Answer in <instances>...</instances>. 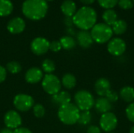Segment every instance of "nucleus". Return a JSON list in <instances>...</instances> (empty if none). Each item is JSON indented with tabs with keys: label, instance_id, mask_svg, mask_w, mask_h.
Segmentation results:
<instances>
[{
	"label": "nucleus",
	"instance_id": "1",
	"mask_svg": "<svg viewBox=\"0 0 134 133\" xmlns=\"http://www.w3.org/2000/svg\"><path fill=\"white\" fill-rule=\"evenodd\" d=\"M74 24L81 31H88L96 24L97 14L95 9L90 6H82L72 16Z\"/></svg>",
	"mask_w": 134,
	"mask_h": 133
},
{
	"label": "nucleus",
	"instance_id": "2",
	"mask_svg": "<svg viewBox=\"0 0 134 133\" xmlns=\"http://www.w3.org/2000/svg\"><path fill=\"white\" fill-rule=\"evenodd\" d=\"M48 11L46 0H25L22 5L23 14L30 20H39L44 18Z\"/></svg>",
	"mask_w": 134,
	"mask_h": 133
},
{
	"label": "nucleus",
	"instance_id": "3",
	"mask_svg": "<svg viewBox=\"0 0 134 133\" xmlns=\"http://www.w3.org/2000/svg\"><path fill=\"white\" fill-rule=\"evenodd\" d=\"M80 111L75 103H69L60 106L58 110V118L64 125H72L78 122Z\"/></svg>",
	"mask_w": 134,
	"mask_h": 133
},
{
	"label": "nucleus",
	"instance_id": "4",
	"mask_svg": "<svg viewBox=\"0 0 134 133\" xmlns=\"http://www.w3.org/2000/svg\"><path fill=\"white\" fill-rule=\"evenodd\" d=\"M90 34L93 39V42L98 44L108 42L113 36L111 27L104 23L96 24L92 27Z\"/></svg>",
	"mask_w": 134,
	"mask_h": 133
},
{
	"label": "nucleus",
	"instance_id": "5",
	"mask_svg": "<svg viewBox=\"0 0 134 133\" xmlns=\"http://www.w3.org/2000/svg\"><path fill=\"white\" fill-rule=\"evenodd\" d=\"M75 104L81 111H86L91 110L94 107L95 99L91 92L87 90H79L74 96Z\"/></svg>",
	"mask_w": 134,
	"mask_h": 133
},
{
	"label": "nucleus",
	"instance_id": "6",
	"mask_svg": "<svg viewBox=\"0 0 134 133\" xmlns=\"http://www.w3.org/2000/svg\"><path fill=\"white\" fill-rule=\"evenodd\" d=\"M61 82L53 74H46L42 81V86L44 91L49 95L53 96L59 92L61 89Z\"/></svg>",
	"mask_w": 134,
	"mask_h": 133
},
{
	"label": "nucleus",
	"instance_id": "7",
	"mask_svg": "<svg viewBox=\"0 0 134 133\" xmlns=\"http://www.w3.org/2000/svg\"><path fill=\"white\" fill-rule=\"evenodd\" d=\"M100 126L104 132H111L118 126V118L112 112L103 114L100 119Z\"/></svg>",
	"mask_w": 134,
	"mask_h": 133
},
{
	"label": "nucleus",
	"instance_id": "8",
	"mask_svg": "<svg viewBox=\"0 0 134 133\" xmlns=\"http://www.w3.org/2000/svg\"><path fill=\"white\" fill-rule=\"evenodd\" d=\"M13 105L17 111L25 112L33 107L34 99L27 94H17L13 99Z\"/></svg>",
	"mask_w": 134,
	"mask_h": 133
},
{
	"label": "nucleus",
	"instance_id": "9",
	"mask_svg": "<svg viewBox=\"0 0 134 133\" xmlns=\"http://www.w3.org/2000/svg\"><path fill=\"white\" fill-rule=\"evenodd\" d=\"M107 49L111 55L114 56H120L126 52V44L122 38H114L108 42Z\"/></svg>",
	"mask_w": 134,
	"mask_h": 133
},
{
	"label": "nucleus",
	"instance_id": "10",
	"mask_svg": "<svg viewBox=\"0 0 134 133\" xmlns=\"http://www.w3.org/2000/svg\"><path fill=\"white\" fill-rule=\"evenodd\" d=\"M31 49L32 53L37 56H41L48 52L49 49V42L42 37L34 38L31 43Z\"/></svg>",
	"mask_w": 134,
	"mask_h": 133
},
{
	"label": "nucleus",
	"instance_id": "11",
	"mask_svg": "<svg viewBox=\"0 0 134 133\" xmlns=\"http://www.w3.org/2000/svg\"><path fill=\"white\" fill-rule=\"evenodd\" d=\"M4 123L6 128L10 129H16L22 124L20 115L15 111H9L4 116Z\"/></svg>",
	"mask_w": 134,
	"mask_h": 133
},
{
	"label": "nucleus",
	"instance_id": "12",
	"mask_svg": "<svg viewBox=\"0 0 134 133\" xmlns=\"http://www.w3.org/2000/svg\"><path fill=\"white\" fill-rule=\"evenodd\" d=\"M94 89L96 93L100 97H104L108 93V92L111 90L110 81L105 78H100L95 82Z\"/></svg>",
	"mask_w": 134,
	"mask_h": 133
},
{
	"label": "nucleus",
	"instance_id": "13",
	"mask_svg": "<svg viewBox=\"0 0 134 133\" xmlns=\"http://www.w3.org/2000/svg\"><path fill=\"white\" fill-rule=\"evenodd\" d=\"M25 29V22L20 17H14L11 19L7 24V30L11 34H20Z\"/></svg>",
	"mask_w": 134,
	"mask_h": 133
},
{
	"label": "nucleus",
	"instance_id": "14",
	"mask_svg": "<svg viewBox=\"0 0 134 133\" xmlns=\"http://www.w3.org/2000/svg\"><path fill=\"white\" fill-rule=\"evenodd\" d=\"M43 71L38 67L29 68L25 74V80L30 84H36L43 78Z\"/></svg>",
	"mask_w": 134,
	"mask_h": 133
},
{
	"label": "nucleus",
	"instance_id": "15",
	"mask_svg": "<svg viewBox=\"0 0 134 133\" xmlns=\"http://www.w3.org/2000/svg\"><path fill=\"white\" fill-rule=\"evenodd\" d=\"M76 38L79 45L84 49L90 48L93 43V39L91 36V34L88 31H79L76 35Z\"/></svg>",
	"mask_w": 134,
	"mask_h": 133
},
{
	"label": "nucleus",
	"instance_id": "16",
	"mask_svg": "<svg viewBox=\"0 0 134 133\" xmlns=\"http://www.w3.org/2000/svg\"><path fill=\"white\" fill-rule=\"evenodd\" d=\"M94 107L98 113L103 114L108 112H111L113 106L112 103H110L105 97H99L95 100Z\"/></svg>",
	"mask_w": 134,
	"mask_h": 133
},
{
	"label": "nucleus",
	"instance_id": "17",
	"mask_svg": "<svg viewBox=\"0 0 134 133\" xmlns=\"http://www.w3.org/2000/svg\"><path fill=\"white\" fill-rule=\"evenodd\" d=\"M52 100L55 104L60 107L71 103V94L67 91H60L57 94L52 96Z\"/></svg>",
	"mask_w": 134,
	"mask_h": 133
},
{
	"label": "nucleus",
	"instance_id": "18",
	"mask_svg": "<svg viewBox=\"0 0 134 133\" xmlns=\"http://www.w3.org/2000/svg\"><path fill=\"white\" fill-rule=\"evenodd\" d=\"M76 9L77 7L75 2L72 0H64L60 5L61 12L65 16L72 17L77 11Z\"/></svg>",
	"mask_w": 134,
	"mask_h": 133
},
{
	"label": "nucleus",
	"instance_id": "19",
	"mask_svg": "<svg viewBox=\"0 0 134 133\" xmlns=\"http://www.w3.org/2000/svg\"><path fill=\"white\" fill-rule=\"evenodd\" d=\"M119 98L124 102L131 103L134 102V88L132 86H125L119 92Z\"/></svg>",
	"mask_w": 134,
	"mask_h": 133
},
{
	"label": "nucleus",
	"instance_id": "20",
	"mask_svg": "<svg viewBox=\"0 0 134 133\" xmlns=\"http://www.w3.org/2000/svg\"><path fill=\"white\" fill-rule=\"evenodd\" d=\"M102 18L104 21V24L109 26H112L118 20V14L112 9H105L102 14Z\"/></svg>",
	"mask_w": 134,
	"mask_h": 133
},
{
	"label": "nucleus",
	"instance_id": "21",
	"mask_svg": "<svg viewBox=\"0 0 134 133\" xmlns=\"http://www.w3.org/2000/svg\"><path fill=\"white\" fill-rule=\"evenodd\" d=\"M61 85L67 89H72L73 88L75 87L76 85V78L75 77L74 74L68 73L65 74L61 79Z\"/></svg>",
	"mask_w": 134,
	"mask_h": 133
},
{
	"label": "nucleus",
	"instance_id": "22",
	"mask_svg": "<svg viewBox=\"0 0 134 133\" xmlns=\"http://www.w3.org/2000/svg\"><path fill=\"white\" fill-rule=\"evenodd\" d=\"M13 5L10 0H0V16H6L11 14Z\"/></svg>",
	"mask_w": 134,
	"mask_h": 133
},
{
	"label": "nucleus",
	"instance_id": "23",
	"mask_svg": "<svg viewBox=\"0 0 134 133\" xmlns=\"http://www.w3.org/2000/svg\"><path fill=\"white\" fill-rule=\"evenodd\" d=\"M128 27V24L126 20H118L111 27L113 34H115L117 35H120L124 34Z\"/></svg>",
	"mask_w": 134,
	"mask_h": 133
},
{
	"label": "nucleus",
	"instance_id": "24",
	"mask_svg": "<svg viewBox=\"0 0 134 133\" xmlns=\"http://www.w3.org/2000/svg\"><path fill=\"white\" fill-rule=\"evenodd\" d=\"M60 43L61 47L66 50H71L76 46V41L71 36H64L60 39Z\"/></svg>",
	"mask_w": 134,
	"mask_h": 133
},
{
	"label": "nucleus",
	"instance_id": "25",
	"mask_svg": "<svg viewBox=\"0 0 134 133\" xmlns=\"http://www.w3.org/2000/svg\"><path fill=\"white\" fill-rule=\"evenodd\" d=\"M56 69L55 63L49 59H46L42 61V70L46 74H52Z\"/></svg>",
	"mask_w": 134,
	"mask_h": 133
},
{
	"label": "nucleus",
	"instance_id": "26",
	"mask_svg": "<svg viewBox=\"0 0 134 133\" xmlns=\"http://www.w3.org/2000/svg\"><path fill=\"white\" fill-rule=\"evenodd\" d=\"M92 120V114L90 111L80 112L78 123L81 125H87L90 123Z\"/></svg>",
	"mask_w": 134,
	"mask_h": 133
},
{
	"label": "nucleus",
	"instance_id": "27",
	"mask_svg": "<svg viewBox=\"0 0 134 133\" xmlns=\"http://www.w3.org/2000/svg\"><path fill=\"white\" fill-rule=\"evenodd\" d=\"M5 69L11 74H17L21 71L22 67L20 63L16 61H10L6 64Z\"/></svg>",
	"mask_w": 134,
	"mask_h": 133
},
{
	"label": "nucleus",
	"instance_id": "28",
	"mask_svg": "<svg viewBox=\"0 0 134 133\" xmlns=\"http://www.w3.org/2000/svg\"><path fill=\"white\" fill-rule=\"evenodd\" d=\"M99 5L105 9H110L118 5L119 0H97Z\"/></svg>",
	"mask_w": 134,
	"mask_h": 133
},
{
	"label": "nucleus",
	"instance_id": "29",
	"mask_svg": "<svg viewBox=\"0 0 134 133\" xmlns=\"http://www.w3.org/2000/svg\"><path fill=\"white\" fill-rule=\"evenodd\" d=\"M33 113L36 118H41L44 117L46 111H45L44 107L42 104L38 103V104H35V106H33Z\"/></svg>",
	"mask_w": 134,
	"mask_h": 133
},
{
	"label": "nucleus",
	"instance_id": "30",
	"mask_svg": "<svg viewBox=\"0 0 134 133\" xmlns=\"http://www.w3.org/2000/svg\"><path fill=\"white\" fill-rule=\"evenodd\" d=\"M104 97H105L110 103H116V102L119 100V94L116 91L111 89V90H109V91L108 92V93L106 94V96H105Z\"/></svg>",
	"mask_w": 134,
	"mask_h": 133
},
{
	"label": "nucleus",
	"instance_id": "31",
	"mask_svg": "<svg viewBox=\"0 0 134 133\" xmlns=\"http://www.w3.org/2000/svg\"><path fill=\"white\" fill-rule=\"evenodd\" d=\"M126 115L130 122L134 123V102L127 106L126 109Z\"/></svg>",
	"mask_w": 134,
	"mask_h": 133
},
{
	"label": "nucleus",
	"instance_id": "32",
	"mask_svg": "<svg viewBox=\"0 0 134 133\" xmlns=\"http://www.w3.org/2000/svg\"><path fill=\"white\" fill-rule=\"evenodd\" d=\"M118 5L121 9L127 10L133 7V0H119Z\"/></svg>",
	"mask_w": 134,
	"mask_h": 133
},
{
	"label": "nucleus",
	"instance_id": "33",
	"mask_svg": "<svg viewBox=\"0 0 134 133\" xmlns=\"http://www.w3.org/2000/svg\"><path fill=\"white\" fill-rule=\"evenodd\" d=\"M62 49L60 41H53L49 42V49L54 53L59 52Z\"/></svg>",
	"mask_w": 134,
	"mask_h": 133
},
{
	"label": "nucleus",
	"instance_id": "34",
	"mask_svg": "<svg viewBox=\"0 0 134 133\" xmlns=\"http://www.w3.org/2000/svg\"><path fill=\"white\" fill-rule=\"evenodd\" d=\"M86 133H101V129L97 125H90L88 127Z\"/></svg>",
	"mask_w": 134,
	"mask_h": 133
},
{
	"label": "nucleus",
	"instance_id": "35",
	"mask_svg": "<svg viewBox=\"0 0 134 133\" xmlns=\"http://www.w3.org/2000/svg\"><path fill=\"white\" fill-rule=\"evenodd\" d=\"M6 78V69L0 66V83L3 82Z\"/></svg>",
	"mask_w": 134,
	"mask_h": 133
},
{
	"label": "nucleus",
	"instance_id": "36",
	"mask_svg": "<svg viewBox=\"0 0 134 133\" xmlns=\"http://www.w3.org/2000/svg\"><path fill=\"white\" fill-rule=\"evenodd\" d=\"M13 133H32L31 130H29L27 128L24 127H19L13 131Z\"/></svg>",
	"mask_w": 134,
	"mask_h": 133
},
{
	"label": "nucleus",
	"instance_id": "37",
	"mask_svg": "<svg viewBox=\"0 0 134 133\" xmlns=\"http://www.w3.org/2000/svg\"><path fill=\"white\" fill-rule=\"evenodd\" d=\"M64 21V24H65V25H66L68 27H71L74 25V23H73V19H72V17H70V16H66Z\"/></svg>",
	"mask_w": 134,
	"mask_h": 133
},
{
	"label": "nucleus",
	"instance_id": "38",
	"mask_svg": "<svg viewBox=\"0 0 134 133\" xmlns=\"http://www.w3.org/2000/svg\"><path fill=\"white\" fill-rule=\"evenodd\" d=\"M96 0H80V2L85 5V6H88L91 4H93Z\"/></svg>",
	"mask_w": 134,
	"mask_h": 133
},
{
	"label": "nucleus",
	"instance_id": "39",
	"mask_svg": "<svg viewBox=\"0 0 134 133\" xmlns=\"http://www.w3.org/2000/svg\"><path fill=\"white\" fill-rule=\"evenodd\" d=\"M67 33H68V36H71V35L75 34V30L72 27H68L67 28Z\"/></svg>",
	"mask_w": 134,
	"mask_h": 133
},
{
	"label": "nucleus",
	"instance_id": "40",
	"mask_svg": "<svg viewBox=\"0 0 134 133\" xmlns=\"http://www.w3.org/2000/svg\"><path fill=\"white\" fill-rule=\"evenodd\" d=\"M0 133H13V130L9 128H5L0 131Z\"/></svg>",
	"mask_w": 134,
	"mask_h": 133
},
{
	"label": "nucleus",
	"instance_id": "41",
	"mask_svg": "<svg viewBox=\"0 0 134 133\" xmlns=\"http://www.w3.org/2000/svg\"><path fill=\"white\" fill-rule=\"evenodd\" d=\"M129 133H134V125H133V126L131 127V129H130Z\"/></svg>",
	"mask_w": 134,
	"mask_h": 133
},
{
	"label": "nucleus",
	"instance_id": "42",
	"mask_svg": "<svg viewBox=\"0 0 134 133\" xmlns=\"http://www.w3.org/2000/svg\"><path fill=\"white\" fill-rule=\"evenodd\" d=\"M46 1H53V0H46Z\"/></svg>",
	"mask_w": 134,
	"mask_h": 133
},
{
	"label": "nucleus",
	"instance_id": "43",
	"mask_svg": "<svg viewBox=\"0 0 134 133\" xmlns=\"http://www.w3.org/2000/svg\"><path fill=\"white\" fill-rule=\"evenodd\" d=\"M108 133H114V132H108Z\"/></svg>",
	"mask_w": 134,
	"mask_h": 133
},
{
	"label": "nucleus",
	"instance_id": "44",
	"mask_svg": "<svg viewBox=\"0 0 134 133\" xmlns=\"http://www.w3.org/2000/svg\"><path fill=\"white\" fill-rule=\"evenodd\" d=\"M133 2H134V0H133Z\"/></svg>",
	"mask_w": 134,
	"mask_h": 133
}]
</instances>
